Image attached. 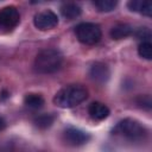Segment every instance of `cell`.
<instances>
[{"label":"cell","mask_w":152,"mask_h":152,"mask_svg":"<svg viewBox=\"0 0 152 152\" xmlns=\"http://www.w3.org/2000/svg\"><path fill=\"white\" fill-rule=\"evenodd\" d=\"M20 20L18 10L14 6H7L0 10V27L4 30L14 28Z\"/></svg>","instance_id":"obj_5"},{"label":"cell","mask_w":152,"mask_h":152,"mask_svg":"<svg viewBox=\"0 0 152 152\" xmlns=\"http://www.w3.org/2000/svg\"><path fill=\"white\" fill-rule=\"evenodd\" d=\"M88 97V90L81 84H68L63 87L53 97L56 106L61 108H72Z\"/></svg>","instance_id":"obj_1"},{"label":"cell","mask_w":152,"mask_h":152,"mask_svg":"<svg viewBox=\"0 0 152 152\" xmlns=\"http://www.w3.org/2000/svg\"><path fill=\"white\" fill-rule=\"evenodd\" d=\"M63 139H64V141L68 145H71V146H81V145H84L86 142L89 141L90 135L87 132L81 131L78 128L68 127L63 132Z\"/></svg>","instance_id":"obj_7"},{"label":"cell","mask_w":152,"mask_h":152,"mask_svg":"<svg viewBox=\"0 0 152 152\" xmlns=\"http://www.w3.org/2000/svg\"><path fill=\"white\" fill-rule=\"evenodd\" d=\"M24 103L31 108V109H38V108H42L43 104H44V99L42 97V95L39 94H33V93H30V94H26L25 97H24Z\"/></svg>","instance_id":"obj_13"},{"label":"cell","mask_w":152,"mask_h":152,"mask_svg":"<svg viewBox=\"0 0 152 152\" xmlns=\"http://www.w3.org/2000/svg\"><path fill=\"white\" fill-rule=\"evenodd\" d=\"M89 76L96 83H104L109 78V69L106 64L96 62L90 66Z\"/></svg>","instance_id":"obj_8"},{"label":"cell","mask_w":152,"mask_h":152,"mask_svg":"<svg viewBox=\"0 0 152 152\" xmlns=\"http://www.w3.org/2000/svg\"><path fill=\"white\" fill-rule=\"evenodd\" d=\"M138 53L140 57L145 59H151L152 58V44L150 40H144L139 44L138 46Z\"/></svg>","instance_id":"obj_15"},{"label":"cell","mask_w":152,"mask_h":152,"mask_svg":"<svg viewBox=\"0 0 152 152\" xmlns=\"http://www.w3.org/2000/svg\"><path fill=\"white\" fill-rule=\"evenodd\" d=\"M5 127H6V121L2 116H0V131H2Z\"/></svg>","instance_id":"obj_19"},{"label":"cell","mask_w":152,"mask_h":152,"mask_svg":"<svg viewBox=\"0 0 152 152\" xmlns=\"http://www.w3.org/2000/svg\"><path fill=\"white\" fill-rule=\"evenodd\" d=\"M33 23L38 30L46 31V30L53 28L58 24V18L52 11L45 10V11H42L34 15Z\"/></svg>","instance_id":"obj_6"},{"label":"cell","mask_w":152,"mask_h":152,"mask_svg":"<svg viewBox=\"0 0 152 152\" xmlns=\"http://www.w3.org/2000/svg\"><path fill=\"white\" fill-rule=\"evenodd\" d=\"M89 115L94 120H104L109 115V108L102 102H93L88 108Z\"/></svg>","instance_id":"obj_9"},{"label":"cell","mask_w":152,"mask_h":152,"mask_svg":"<svg viewBox=\"0 0 152 152\" xmlns=\"http://www.w3.org/2000/svg\"><path fill=\"white\" fill-rule=\"evenodd\" d=\"M61 12L64 18L71 20L81 14V7L75 2H65L61 6Z\"/></svg>","instance_id":"obj_11"},{"label":"cell","mask_w":152,"mask_h":152,"mask_svg":"<svg viewBox=\"0 0 152 152\" xmlns=\"http://www.w3.org/2000/svg\"><path fill=\"white\" fill-rule=\"evenodd\" d=\"M138 103L141 107H144L146 109H150L151 108V97H150V95H140L138 97Z\"/></svg>","instance_id":"obj_18"},{"label":"cell","mask_w":152,"mask_h":152,"mask_svg":"<svg viewBox=\"0 0 152 152\" xmlns=\"http://www.w3.org/2000/svg\"><path fill=\"white\" fill-rule=\"evenodd\" d=\"M116 4L118 2L114 1V0H97V1H94V6L101 12H109V11L114 10Z\"/></svg>","instance_id":"obj_16"},{"label":"cell","mask_w":152,"mask_h":152,"mask_svg":"<svg viewBox=\"0 0 152 152\" xmlns=\"http://www.w3.org/2000/svg\"><path fill=\"white\" fill-rule=\"evenodd\" d=\"M132 33H133L132 26H129L128 24H124V23L114 25L110 30V37L113 39H122V38L131 36Z\"/></svg>","instance_id":"obj_10"},{"label":"cell","mask_w":152,"mask_h":152,"mask_svg":"<svg viewBox=\"0 0 152 152\" xmlns=\"http://www.w3.org/2000/svg\"><path fill=\"white\" fill-rule=\"evenodd\" d=\"M63 62V57L59 51L55 49L42 50L34 59V69L40 74H51L57 71Z\"/></svg>","instance_id":"obj_3"},{"label":"cell","mask_w":152,"mask_h":152,"mask_svg":"<svg viewBox=\"0 0 152 152\" xmlns=\"http://www.w3.org/2000/svg\"><path fill=\"white\" fill-rule=\"evenodd\" d=\"M113 134L124 138L131 142H139L144 141L147 137V129L139 121L127 118L116 124L113 129Z\"/></svg>","instance_id":"obj_2"},{"label":"cell","mask_w":152,"mask_h":152,"mask_svg":"<svg viewBox=\"0 0 152 152\" xmlns=\"http://www.w3.org/2000/svg\"><path fill=\"white\" fill-rule=\"evenodd\" d=\"M128 7L131 11H134V12H139L144 15H147L150 17L151 15V11H152V6L150 2L147 1H129L128 2Z\"/></svg>","instance_id":"obj_12"},{"label":"cell","mask_w":152,"mask_h":152,"mask_svg":"<svg viewBox=\"0 0 152 152\" xmlns=\"http://www.w3.org/2000/svg\"><path fill=\"white\" fill-rule=\"evenodd\" d=\"M53 121H55V116L52 114H40L36 116L33 122L36 127H38L39 129H46L53 124Z\"/></svg>","instance_id":"obj_14"},{"label":"cell","mask_w":152,"mask_h":152,"mask_svg":"<svg viewBox=\"0 0 152 152\" xmlns=\"http://www.w3.org/2000/svg\"><path fill=\"white\" fill-rule=\"evenodd\" d=\"M135 36H137L139 39H141V42H144V40H150V38H151V32H150L148 28L141 27V28H139V30L135 32Z\"/></svg>","instance_id":"obj_17"},{"label":"cell","mask_w":152,"mask_h":152,"mask_svg":"<svg viewBox=\"0 0 152 152\" xmlns=\"http://www.w3.org/2000/svg\"><path fill=\"white\" fill-rule=\"evenodd\" d=\"M75 33L77 39L86 44V45H94L96 44L102 36L101 28L97 24L94 23H81L76 26Z\"/></svg>","instance_id":"obj_4"}]
</instances>
